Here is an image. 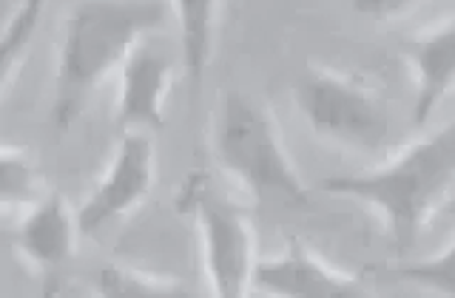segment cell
Wrapping results in <instances>:
<instances>
[{"label": "cell", "mask_w": 455, "mask_h": 298, "mask_svg": "<svg viewBox=\"0 0 455 298\" xmlns=\"http://www.w3.org/2000/svg\"><path fill=\"white\" fill-rule=\"evenodd\" d=\"M97 290L103 295L134 298V295H185V284L171 276H156L148 270L108 264L100 270Z\"/></svg>", "instance_id": "5bb4252c"}, {"label": "cell", "mask_w": 455, "mask_h": 298, "mask_svg": "<svg viewBox=\"0 0 455 298\" xmlns=\"http://www.w3.org/2000/svg\"><path fill=\"white\" fill-rule=\"evenodd\" d=\"M37 202V170L26 148L4 145L0 151V205L6 213Z\"/></svg>", "instance_id": "4fadbf2b"}, {"label": "cell", "mask_w": 455, "mask_h": 298, "mask_svg": "<svg viewBox=\"0 0 455 298\" xmlns=\"http://www.w3.org/2000/svg\"><path fill=\"white\" fill-rule=\"evenodd\" d=\"M390 273H393V278L404 281V284H416L421 290L455 295V239H452V245H447L438 255L398 264L390 270Z\"/></svg>", "instance_id": "9a60e30c"}, {"label": "cell", "mask_w": 455, "mask_h": 298, "mask_svg": "<svg viewBox=\"0 0 455 298\" xmlns=\"http://www.w3.org/2000/svg\"><path fill=\"white\" fill-rule=\"evenodd\" d=\"M163 20L165 6L160 0H83L71 9L57 46L52 85V125L57 131L77 122L97 85Z\"/></svg>", "instance_id": "6da1fadb"}, {"label": "cell", "mask_w": 455, "mask_h": 298, "mask_svg": "<svg viewBox=\"0 0 455 298\" xmlns=\"http://www.w3.org/2000/svg\"><path fill=\"white\" fill-rule=\"evenodd\" d=\"M156 176L154 139L148 131H123L103 176L77 208L83 236H97L106 227L123 222L148 199Z\"/></svg>", "instance_id": "8992f818"}, {"label": "cell", "mask_w": 455, "mask_h": 298, "mask_svg": "<svg viewBox=\"0 0 455 298\" xmlns=\"http://www.w3.org/2000/svg\"><path fill=\"white\" fill-rule=\"evenodd\" d=\"M293 99L310 131L324 142L350 151H376L387 139V106L359 77L310 68L296 80Z\"/></svg>", "instance_id": "5b68a950"}, {"label": "cell", "mask_w": 455, "mask_h": 298, "mask_svg": "<svg viewBox=\"0 0 455 298\" xmlns=\"http://www.w3.org/2000/svg\"><path fill=\"white\" fill-rule=\"evenodd\" d=\"M404 57L416 77L412 125L424 128L450 91H455V18L412 35L404 43Z\"/></svg>", "instance_id": "30bf717a"}, {"label": "cell", "mask_w": 455, "mask_h": 298, "mask_svg": "<svg viewBox=\"0 0 455 298\" xmlns=\"http://www.w3.org/2000/svg\"><path fill=\"white\" fill-rule=\"evenodd\" d=\"M180 26V49H182V68L188 80L191 99L199 97L213 57V37H217L220 20V0H171Z\"/></svg>", "instance_id": "8fae6325"}, {"label": "cell", "mask_w": 455, "mask_h": 298, "mask_svg": "<svg viewBox=\"0 0 455 298\" xmlns=\"http://www.w3.org/2000/svg\"><path fill=\"white\" fill-rule=\"evenodd\" d=\"M253 290L284 298H327V295H362L364 281L347 270L327 262L302 239H288L282 253L256 259Z\"/></svg>", "instance_id": "52a82bcc"}, {"label": "cell", "mask_w": 455, "mask_h": 298, "mask_svg": "<svg viewBox=\"0 0 455 298\" xmlns=\"http://www.w3.org/2000/svg\"><path fill=\"white\" fill-rule=\"evenodd\" d=\"M77 236H83L77 210L71 213L60 193L43 196L20 213L18 231H14V247L43 276V290L46 293H57V287H60V276L71 264Z\"/></svg>", "instance_id": "ba28073f"}, {"label": "cell", "mask_w": 455, "mask_h": 298, "mask_svg": "<svg viewBox=\"0 0 455 298\" xmlns=\"http://www.w3.org/2000/svg\"><path fill=\"white\" fill-rule=\"evenodd\" d=\"M213 160L248 193L279 199L284 205L305 208L310 193L291 162L279 125L262 103L239 91L222 94L211 125Z\"/></svg>", "instance_id": "3957f363"}, {"label": "cell", "mask_w": 455, "mask_h": 298, "mask_svg": "<svg viewBox=\"0 0 455 298\" xmlns=\"http://www.w3.org/2000/svg\"><path fill=\"white\" fill-rule=\"evenodd\" d=\"M455 184V120L441 125L430 137L404 145L379 168L362 174L327 176L324 193L362 202L381 219L398 250L419 241L424 224L435 216Z\"/></svg>", "instance_id": "7a4b0ae2"}, {"label": "cell", "mask_w": 455, "mask_h": 298, "mask_svg": "<svg viewBox=\"0 0 455 298\" xmlns=\"http://www.w3.org/2000/svg\"><path fill=\"white\" fill-rule=\"evenodd\" d=\"M174 82V60L146 37L120 66L117 125L123 131H156L165 125V103Z\"/></svg>", "instance_id": "9c48e42d"}, {"label": "cell", "mask_w": 455, "mask_h": 298, "mask_svg": "<svg viewBox=\"0 0 455 298\" xmlns=\"http://www.w3.org/2000/svg\"><path fill=\"white\" fill-rule=\"evenodd\" d=\"M43 9H46V0H18L9 12L4 43H0V89H4V94L12 91L14 77H18L26 60V51L40 28Z\"/></svg>", "instance_id": "7c38bea8"}, {"label": "cell", "mask_w": 455, "mask_h": 298, "mask_svg": "<svg viewBox=\"0 0 455 298\" xmlns=\"http://www.w3.org/2000/svg\"><path fill=\"white\" fill-rule=\"evenodd\" d=\"M419 0H350V6L370 20H393L410 12Z\"/></svg>", "instance_id": "2e32d148"}, {"label": "cell", "mask_w": 455, "mask_h": 298, "mask_svg": "<svg viewBox=\"0 0 455 298\" xmlns=\"http://www.w3.org/2000/svg\"><path fill=\"white\" fill-rule=\"evenodd\" d=\"M180 210L194 216L211 290L231 298L245 295L256 267V231L248 208L213 188L208 176L191 174L180 193Z\"/></svg>", "instance_id": "277c9868"}]
</instances>
